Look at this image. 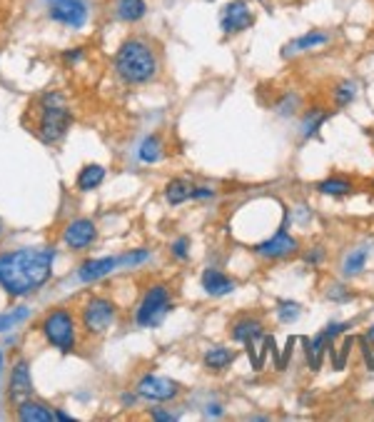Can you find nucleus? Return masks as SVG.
<instances>
[{
    "label": "nucleus",
    "mask_w": 374,
    "mask_h": 422,
    "mask_svg": "<svg viewBox=\"0 0 374 422\" xmlns=\"http://www.w3.org/2000/svg\"><path fill=\"white\" fill-rule=\"evenodd\" d=\"M255 250H257V253L262 255V258L279 260V258H287V255H292L294 250H297V240H294L292 235L284 233V230H279V233H274L269 240L260 243Z\"/></svg>",
    "instance_id": "nucleus-11"
},
{
    "label": "nucleus",
    "mask_w": 374,
    "mask_h": 422,
    "mask_svg": "<svg viewBox=\"0 0 374 422\" xmlns=\"http://www.w3.org/2000/svg\"><path fill=\"white\" fill-rule=\"evenodd\" d=\"M213 195H215V190H210V188H195L193 198H213Z\"/></svg>",
    "instance_id": "nucleus-33"
},
{
    "label": "nucleus",
    "mask_w": 374,
    "mask_h": 422,
    "mask_svg": "<svg viewBox=\"0 0 374 422\" xmlns=\"http://www.w3.org/2000/svg\"><path fill=\"white\" fill-rule=\"evenodd\" d=\"M193 193H195V188L187 183V180H170V183H167V188H165V198H167V203H170V205L185 203V200L193 198Z\"/></svg>",
    "instance_id": "nucleus-19"
},
{
    "label": "nucleus",
    "mask_w": 374,
    "mask_h": 422,
    "mask_svg": "<svg viewBox=\"0 0 374 422\" xmlns=\"http://www.w3.org/2000/svg\"><path fill=\"white\" fill-rule=\"evenodd\" d=\"M152 417H155V420H175V415H170V412H162V410H152Z\"/></svg>",
    "instance_id": "nucleus-34"
},
{
    "label": "nucleus",
    "mask_w": 374,
    "mask_h": 422,
    "mask_svg": "<svg viewBox=\"0 0 374 422\" xmlns=\"http://www.w3.org/2000/svg\"><path fill=\"white\" fill-rule=\"evenodd\" d=\"M177 392H180V385L160 375H145L137 382V395L152 402H167V400H172Z\"/></svg>",
    "instance_id": "nucleus-8"
},
{
    "label": "nucleus",
    "mask_w": 374,
    "mask_h": 422,
    "mask_svg": "<svg viewBox=\"0 0 374 422\" xmlns=\"http://www.w3.org/2000/svg\"><path fill=\"white\" fill-rule=\"evenodd\" d=\"M172 255L177 260H187V238H180L172 243Z\"/></svg>",
    "instance_id": "nucleus-30"
},
{
    "label": "nucleus",
    "mask_w": 374,
    "mask_h": 422,
    "mask_svg": "<svg viewBox=\"0 0 374 422\" xmlns=\"http://www.w3.org/2000/svg\"><path fill=\"white\" fill-rule=\"evenodd\" d=\"M367 340H369V342H374V327H372V330H369V335H367Z\"/></svg>",
    "instance_id": "nucleus-37"
},
{
    "label": "nucleus",
    "mask_w": 374,
    "mask_h": 422,
    "mask_svg": "<svg viewBox=\"0 0 374 422\" xmlns=\"http://www.w3.org/2000/svg\"><path fill=\"white\" fill-rule=\"evenodd\" d=\"M53 258L55 253L50 248H23L0 255V288L16 297L38 290L50 278Z\"/></svg>",
    "instance_id": "nucleus-1"
},
{
    "label": "nucleus",
    "mask_w": 374,
    "mask_h": 422,
    "mask_svg": "<svg viewBox=\"0 0 374 422\" xmlns=\"http://www.w3.org/2000/svg\"><path fill=\"white\" fill-rule=\"evenodd\" d=\"M18 417H21L23 422H50V420H55V415H53L46 405H41V402H28V400L18 407Z\"/></svg>",
    "instance_id": "nucleus-18"
},
{
    "label": "nucleus",
    "mask_w": 374,
    "mask_h": 422,
    "mask_svg": "<svg viewBox=\"0 0 374 422\" xmlns=\"http://www.w3.org/2000/svg\"><path fill=\"white\" fill-rule=\"evenodd\" d=\"M354 97H357V83L344 80V83H339V85L334 88V102H337L339 107L349 105Z\"/></svg>",
    "instance_id": "nucleus-25"
},
{
    "label": "nucleus",
    "mask_w": 374,
    "mask_h": 422,
    "mask_svg": "<svg viewBox=\"0 0 374 422\" xmlns=\"http://www.w3.org/2000/svg\"><path fill=\"white\" fill-rule=\"evenodd\" d=\"M329 297H337V300H344V297H347V292H342V290H332V292H329Z\"/></svg>",
    "instance_id": "nucleus-35"
},
{
    "label": "nucleus",
    "mask_w": 374,
    "mask_h": 422,
    "mask_svg": "<svg viewBox=\"0 0 374 422\" xmlns=\"http://www.w3.org/2000/svg\"><path fill=\"white\" fill-rule=\"evenodd\" d=\"M299 305L297 302H279V307H277V315H279V320L282 322H294L299 317Z\"/></svg>",
    "instance_id": "nucleus-28"
},
{
    "label": "nucleus",
    "mask_w": 374,
    "mask_h": 422,
    "mask_svg": "<svg viewBox=\"0 0 374 422\" xmlns=\"http://www.w3.org/2000/svg\"><path fill=\"white\" fill-rule=\"evenodd\" d=\"M208 415H220V405H210Z\"/></svg>",
    "instance_id": "nucleus-36"
},
{
    "label": "nucleus",
    "mask_w": 374,
    "mask_h": 422,
    "mask_svg": "<svg viewBox=\"0 0 374 422\" xmlns=\"http://www.w3.org/2000/svg\"><path fill=\"white\" fill-rule=\"evenodd\" d=\"M28 317V307H18L16 312H8V315H0V332L8 330V327L18 325L21 320H26Z\"/></svg>",
    "instance_id": "nucleus-27"
},
{
    "label": "nucleus",
    "mask_w": 374,
    "mask_h": 422,
    "mask_svg": "<svg viewBox=\"0 0 374 422\" xmlns=\"http://www.w3.org/2000/svg\"><path fill=\"white\" fill-rule=\"evenodd\" d=\"M102 178H105V168H102V165H85V168L80 170V175H78V188L92 190L102 183Z\"/></svg>",
    "instance_id": "nucleus-21"
},
{
    "label": "nucleus",
    "mask_w": 374,
    "mask_h": 422,
    "mask_svg": "<svg viewBox=\"0 0 374 422\" xmlns=\"http://www.w3.org/2000/svg\"><path fill=\"white\" fill-rule=\"evenodd\" d=\"M367 258H369V248L352 250L347 255V260H344V275H359L364 270V265H367Z\"/></svg>",
    "instance_id": "nucleus-23"
},
{
    "label": "nucleus",
    "mask_w": 374,
    "mask_h": 422,
    "mask_svg": "<svg viewBox=\"0 0 374 422\" xmlns=\"http://www.w3.org/2000/svg\"><path fill=\"white\" fill-rule=\"evenodd\" d=\"M255 26V13L245 0H230L228 6L220 11V28L225 36H237Z\"/></svg>",
    "instance_id": "nucleus-5"
},
{
    "label": "nucleus",
    "mask_w": 374,
    "mask_h": 422,
    "mask_svg": "<svg viewBox=\"0 0 374 422\" xmlns=\"http://www.w3.org/2000/svg\"><path fill=\"white\" fill-rule=\"evenodd\" d=\"M324 112H317V115H314V112H309V117L307 120H304V125H302V132H304V137H309V135H314V132H317V127H319V122L324 120Z\"/></svg>",
    "instance_id": "nucleus-29"
},
{
    "label": "nucleus",
    "mask_w": 374,
    "mask_h": 422,
    "mask_svg": "<svg viewBox=\"0 0 374 422\" xmlns=\"http://www.w3.org/2000/svg\"><path fill=\"white\" fill-rule=\"evenodd\" d=\"M329 342H332V337H327V332H319V335L309 342L307 357H309V367H312V370H317L319 367V362H322V355H324V350H327Z\"/></svg>",
    "instance_id": "nucleus-22"
},
{
    "label": "nucleus",
    "mask_w": 374,
    "mask_h": 422,
    "mask_svg": "<svg viewBox=\"0 0 374 422\" xmlns=\"http://www.w3.org/2000/svg\"><path fill=\"white\" fill-rule=\"evenodd\" d=\"M31 392H33L31 367H28L26 360H18L16 367H13V375H11V402L16 407H21L23 402L31 397Z\"/></svg>",
    "instance_id": "nucleus-10"
},
{
    "label": "nucleus",
    "mask_w": 374,
    "mask_h": 422,
    "mask_svg": "<svg viewBox=\"0 0 374 422\" xmlns=\"http://www.w3.org/2000/svg\"><path fill=\"white\" fill-rule=\"evenodd\" d=\"M50 18L58 23H65L68 28H80L87 21V8L80 0H53Z\"/></svg>",
    "instance_id": "nucleus-9"
},
{
    "label": "nucleus",
    "mask_w": 374,
    "mask_h": 422,
    "mask_svg": "<svg viewBox=\"0 0 374 422\" xmlns=\"http://www.w3.org/2000/svg\"><path fill=\"white\" fill-rule=\"evenodd\" d=\"M82 58V51L80 48H75V51H68V53H63V60H68V63H78Z\"/></svg>",
    "instance_id": "nucleus-32"
},
{
    "label": "nucleus",
    "mask_w": 374,
    "mask_h": 422,
    "mask_svg": "<svg viewBox=\"0 0 374 422\" xmlns=\"http://www.w3.org/2000/svg\"><path fill=\"white\" fill-rule=\"evenodd\" d=\"M68 248L73 250H82L95 240V225L90 220H73L65 228V235H63Z\"/></svg>",
    "instance_id": "nucleus-12"
},
{
    "label": "nucleus",
    "mask_w": 374,
    "mask_h": 422,
    "mask_svg": "<svg viewBox=\"0 0 374 422\" xmlns=\"http://www.w3.org/2000/svg\"><path fill=\"white\" fill-rule=\"evenodd\" d=\"M115 13L120 21L137 23V21H142V16L147 13V6H145V0H117Z\"/></svg>",
    "instance_id": "nucleus-17"
},
{
    "label": "nucleus",
    "mask_w": 374,
    "mask_h": 422,
    "mask_svg": "<svg viewBox=\"0 0 374 422\" xmlns=\"http://www.w3.org/2000/svg\"><path fill=\"white\" fill-rule=\"evenodd\" d=\"M203 288L208 295H215V297H223L228 295V292L235 290V280L228 278L225 273H220V270H205L203 275Z\"/></svg>",
    "instance_id": "nucleus-15"
},
{
    "label": "nucleus",
    "mask_w": 374,
    "mask_h": 422,
    "mask_svg": "<svg viewBox=\"0 0 374 422\" xmlns=\"http://www.w3.org/2000/svg\"><path fill=\"white\" fill-rule=\"evenodd\" d=\"M0 362H3V355H0Z\"/></svg>",
    "instance_id": "nucleus-38"
},
{
    "label": "nucleus",
    "mask_w": 374,
    "mask_h": 422,
    "mask_svg": "<svg viewBox=\"0 0 374 422\" xmlns=\"http://www.w3.org/2000/svg\"><path fill=\"white\" fill-rule=\"evenodd\" d=\"M117 260L115 258H100V260H87V263L80 265V270H78V278L82 280V283H95V280L105 278L107 273H112V270L117 268Z\"/></svg>",
    "instance_id": "nucleus-14"
},
{
    "label": "nucleus",
    "mask_w": 374,
    "mask_h": 422,
    "mask_svg": "<svg viewBox=\"0 0 374 422\" xmlns=\"http://www.w3.org/2000/svg\"><path fill=\"white\" fill-rule=\"evenodd\" d=\"M233 360H235V352L223 345H215L205 352V367H210V370H225Z\"/></svg>",
    "instance_id": "nucleus-20"
},
{
    "label": "nucleus",
    "mask_w": 374,
    "mask_h": 422,
    "mask_svg": "<svg viewBox=\"0 0 374 422\" xmlns=\"http://www.w3.org/2000/svg\"><path fill=\"white\" fill-rule=\"evenodd\" d=\"M115 320V305L105 297H92L87 300V305L82 307V325L87 332H105Z\"/></svg>",
    "instance_id": "nucleus-6"
},
{
    "label": "nucleus",
    "mask_w": 374,
    "mask_h": 422,
    "mask_svg": "<svg viewBox=\"0 0 374 422\" xmlns=\"http://www.w3.org/2000/svg\"><path fill=\"white\" fill-rule=\"evenodd\" d=\"M43 332H46L48 342L60 350H73L75 347V320L68 310H53L43 322Z\"/></svg>",
    "instance_id": "nucleus-4"
},
{
    "label": "nucleus",
    "mask_w": 374,
    "mask_h": 422,
    "mask_svg": "<svg viewBox=\"0 0 374 422\" xmlns=\"http://www.w3.org/2000/svg\"><path fill=\"white\" fill-rule=\"evenodd\" d=\"M167 307H170V292H167V288L152 285L150 290H147V295L142 297L140 307H137V315H135L137 325H142V327L152 325Z\"/></svg>",
    "instance_id": "nucleus-7"
},
{
    "label": "nucleus",
    "mask_w": 374,
    "mask_h": 422,
    "mask_svg": "<svg viewBox=\"0 0 374 422\" xmlns=\"http://www.w3.org/2000/svg\"><path fill=\"white\" fill-rule=\"evenodd\" d=\"M31 130L41 137L43 143H55L65 135L70 125V107L60 93H46L31 107Z\"/></svg>",
    "instance_id": "nucleus-2"
},
{
    "label": "nucleus",
    "mask_w": 374,
    "mask_h": 422,
    "mask_svg": "<svg viewBox=\"0 0 374 422\" xmlns=\"http://www.w3.org/2000/svg\"><path fill=\"white\" fill-rule=\"evenodd\" d=\"M329 43V33L324 31H309L304 33V36L294 38V41H289L287 46H284L282 56L289 58V56H299V53H309V51H317V48L327 46Z\"/></svg>",
    "instance_id": "nucleus-13"
},
{
    "label": "nucleus",
    "mask_w": 374,
    "mask_h": 422,
    "mask_svg": "<svg viewBox=\"0 0 374 422\" xmlns=\"http://www.w3.org/2000/svg\"><path fill=\"white\" fill-rule=\"evenodd\" d=\"M115 73L130 85L147 83L157 73V58L145 41H125L115 56Z\"/></svg>",
    "instance_id": "nucleus-3"
},
{
    "label": "nucleus",
    "mask_w": 374,
    "mask_h": 422,
    "mask_svg": "<svg viewBox=\"0 0 374 422\" xmlns=\"http://www.w3.org/2000/svg\"><path fill=\"white\" fill-rule=\"evenodd\" d=\"M317 190L322 195H334V198H339V195L352 193V183L342 178H329V180H322V183L317 185Z\"/></svg>",
    "instance_id": "nucleus-24"
},
{
    "label": "nucleus",
    "mask_w": 374,
    "mask_h": 422,
    "mask_svg": "<svg viewBox=\"0 0 374 422\" xmlns=\"http://www.w3.org/2000/svg\"><path fill=\"white\" fill-rule=\"evenodd\" d=\"M142 260H147L145 250H142V253H127L125 258H120L117 263H120V265H137V263H142Z\"/></svg>",
    "instance_id": "nucleus-31"
},
{
    "label": "nucleus",
    "mask_w": 374,
    "mask_h": 422,
    "mask_svg": "<svg viewBox=\"0 0 374 422\" xmlns=\"http://www.w3.org/2000/svg\"><path fill=\"white\" fill-rule=\"evenodd\" d=\"M260 335H262V322L252 320V317H245V320L233 325V337L237 342H245V345L255 342V337H260Z\"/></svg>",
    "instance_id": "nucleus-16"
},
{
    "label": "nucleus",
    "mask_w": 374,
    "mask_h": 422,
    "mask_svg": "<svg viewBox=\"0 0 374 422\" xmlns=\"http://www.w3.org/2000/svg\"><path fill=\"white\" fill-rule=\"evenodd\" d=\"M160 137H147L140 145V160H145V163H155V160H160Z\"/></svg>",
    "instance_id": "nucleus-26"
}]
</instances>
